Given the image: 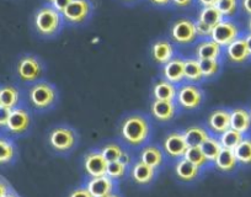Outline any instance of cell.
Here are the masks:
<instances>
[{
    "mask_svg": "<svg viewBox=\"0 0 251 197\" xmlns=\"http://www.w3.org/2000/svg\"><path fill=\"white\" fill-rule=\"evenodd\" d=\"M151 134L149 121L142 115L127 116L121 126V136L127 144L132 147H141L148 141Z\"/></svg>",
    "mask_w": 251,
    "mask_h": 197,
    "instance_id": "obj_1",
    "label": "cell"
},
{
    "mask_svg": "<svg viewBox=\"0 0 251 197\" xmlns=\"http://www.w3.org/2000/svg\"><path fill=\"white\" fill-rule=\"evenodd\" d=\"M63 16L50 4L41 6L33 16V26L42 37H53L63 27Z\"/></svg>",
    "mask_w": 251,
    "mask_h": 197,
    "instance_id": "obj_2",
    "label": "cell"
},
{
    "mask_svg": "<svg viewBox=\"0 0 251 197\" xmlns=\"http://www.w3.org/2000/svg\"><path fill=\"white\" fill-rule=\"evenodd\" d=\"M28 98H30V102L35 109H50L55 102L57 91L52 84L47 83V81H37L30 88Z\"/></svg>",
    "mask_w": 251,
    "mask_h": 197,
    "instance_id": "obj_3",
    "label": "cell"
},
{
    "mask_svg": "<svg viewBox=\"0 0 251 197\" xmlns=\"http://www.w3.org/2000/svg\"><path fill=\"white\" fill-rule=\"evenodd\" d=\"M204 94L201 88L196 85V84L188 83L182 84L180 88H177V94H176V105L178 107L187 111H192L201 106L202 101H203Z\"/></svg>",
    "mask_w": 251,
    "mask_h": 197,
    "instance_id": "obj_4",
    "label": "cell"
},
{
    "mask_svg": "<svg viewBox=\"0 0 251 197\" xmlns=\"http://www.w3.org/2000/svg\"><path fill=\"white\" fill-rule=\"evenodd\" d=\"M93 13L90 0H72V3L62 13L63 20L68 25H81L86 23Z\"/></svg>",
    "mask_w": 251,
    "mask_h": 197,
    "instance_id": "obj_5",
    "label": "cell"
},
{
    "mask_svg": "<svg viewBox=\"0 0 251 197\" xmlns=\"http://www.w3.org/2000/svg\"><path fill=\"white\" fill-rule=\"evenodd\" d=\"M170 36L173 42H175L176 45H191L199 38L197 37L195 21L187 18L177 19L171 26Z\"/></svg>",
    "mask_w": 251,
    "mask_h": 197,
    "instance_id": "obj_6",
    "label": "cell"
},
{
    "mask_svg": "<svg viewBox=\"0 0 251 197\" xmlns=\"http://www.w3.org/2000/svg\"><path fill=\"white\" fill-rule=\"evenodd\" d=\"M241 36V28L233 19H223L212 30L211 38L221 47L226 48Z\"/></svg>",
    "mask_w": 251,
    "mask_h": 197,
    "instance_id": "obj_7",
    "label": "cell"
},
{
    "mask_svg": "<svg viewBox=\"0 0 251 197\" xmlns=\"http://www.w3.org/2000/svg\"><path fill=\"white\" fill-rule=\"evenodd\" d=\"M76 139L78 138L74 129L67 126L55 127L50 131V137H48L50 146L59 153H66L73 149L76 144Z\"/></svg>",
    "mask_w": 251,
    "mask_h": 197,
    "instance_id": "obj_8",
    "label": "cell"
},
{
    "mask_svg": "<svg viewBox=\"0 0 251 197\" xmlns=\"http://www.w3.org/2000/svg\"><path fill=\"white\" fill-rule=\"evenodd\" d=\"M19 78L25 83L36 81L43 72V66L40 59L35 56H24L16 66Z\"/></svg>",
    "mask_w": 251,
    "mask_h": 197,
    "instance_id": "obj_9",
    "label": "cell"
},
{
    "mask_svg": "<svg viewBox=\"0 0 251 197\" xmlns=\"http://www.w3.org/2000/svg\"><path fill=\"white\" fill-rule=\"evenodd\" d=\"M187 144H186L185 137L182 132H171L164 138L163 142V150L168 157L173 159H180L183 158L186 150H187Z\"/></svg>",
    "mask_w": 251,
    "mask_h": 197,
    "instance_id": "obj_10",
    "label": "cell"
},
{
    "mask_svg": "<svg viewBox=\"0 0 251 197\" xmlns=\"http://www.w3.org/2000/svg\"><path fill=\"white\" fill-rule=\"evenodd\" d=\"M224 53H226V59L230 63L234 64H244L251 61L250 52H249L248 45H246L245 36L241 35L240 37L236 38L234 42L226 46L224 48Z\"/></svg>",
    "mask_w": 251,
    "mask_h": 197,
    "instance_id": "obj_11",
    "label": "cell"
},
{
    "mask_svg": "<svg viewBox=\"0 0 251 197\" xmlns=\"http://www.w3.org/2000/svg\"><path fill=\"white\" fill-rule=\"evenodd\" d=\"M107 160L101 150H91L84 157V169L90 177H99L106 175Z\"/></svg>",
    "mask_w": 251,
    "mask_h": 197,
    "instance_id": "obj_12",
    "label": "cell"
},
{
    "mask_svg": "<svg viewBox=\"0 0 251 197\" xmlns=\"http://www.w3.org/2000/svg\"><path fill=\"white\" fill-rule=\"evenodd\" d=\"M208 128L214 136H219L230 128V110L216 109L209 114L207 119Z\"/></svg>",
    "mask_w": 251,
    "mask_h": 197,
    "instance_id": "obj_13",
    "label": "cell"
},
{
    "mask_svg": "<svg viewBox=\"0 0 251 197\" xmlns=\"http://www.w3.org/2000/svg\"><path fill=\"white\" fill-rule=\"evenodd\" d=\"M163 76L170 83L178 85L185 80V59L175 56L163 66Z\"/></svg>",
    "mask_w": 251,
    "mask_h": 197,
    "instance_id": "obj_14",
    "label": "cell"
},
{
    "mask_svg": "<svg viewBox=\"0 0 251 197\" xmlns=\"http://www.w3.org/2000/svg\"><path fill=\"white\" fill-rule=\"evenodd\" d=\"M85 186L93 197H106L115 192L116 182L107 175H103L99 177H90Z\"/></svg>",
    "mask_w": 251,
    "mask_h": 197,
    "instance_id": "obj_15",
    "label": "cell"
},
{
    "mask_svg": "<svg viewBox=\"0 0 251 197\" xmlns=\"http://www.w3.org/2000/svg\"><path fill=\"white\" fill-rule=\"evenodd\" d=\"M30 114L25 109L21 107H15L11 110L10 116H9L6 128L13 134H21L27 131L30 127Z\"/></svg>",
    "mask_w": 251,
    "mask_h": 197,
    "instance_id": "obj_16",
    "label": "cell"
},
{
    "mask_svg": "<svg viewBox=\"0 0 251 197\" xmlns=\"http://www.w3.org/2000/svg\"><path fill=\"white\" fill-rule=\"evenodd\" d=\"M224 48L221 47L212 38H204L201 42L197 43L195 48V57L199 61L202 59H221L223 56Z\"/></svg>",
    "mask_w": 251,
    "mask_h": 197,
    "instance_id": "obj_17",
    "label": "cell"
},
{
    "mask_svg": "<svg viewBox=\"0 0 251 197\" xmlns=\"http://www.w3.org/2000/svg\"><path fill=\"white\" fill-rule=\"evenodd\" d=\"M151 52L154 61L158 64L164 66V64L168 63L171 58L175 57V46H174L173 42H170L169 40L160 38V40H156L155 42L151 45Z\"/></svg>",
    "mask_w": 251,
    "mask_h": 197,
    "instance_id": "obj_18",
    "label": "cell"
},
{
    "mask_svg": "<svg viewBox=\"0 0 251 197\" xmlns=\"http://www.w3.org/2000/svg\"><path fill=\"white\" fill-rule=\"evenodd\" d=\"M151 115L156 121L169 122L176 116L177 105L175 101H163V100H154L151 106Z\"/></svg>",
    "mask_w": 251,
    "mask_h": 197,
    "instance_id": "obj_19",
    "label": "cell"
},
{
    "mask_svg": "<svg viewBox=\"0 0 251 197\" xmlns=\"http://www.w3.org/2000/svg\"><path fill=\"white\" fill-rule=\"evenodd\" d=\"M230 128L246 136L251 131L250 111L245 107H235L230 110Z\"/></svg>",
    "mask_w": 251,
    "mask_h": 197,
    "instance_id": "obj_20",
    "label": "cell"
},
{
    "mask_svg": "<svg viewBox=\"0 0 251 197\" xmlns=\"http://www.w3.org/2000/svg\"><path fill=\"white\" fill-rule=\"evenodd\" d=\"M156 175V169L149 167L143 162H137L132 165L131 176L133 181L138 185H148L154 180Z\"/></svg>",
    "mask_w": 251,
    "mask_h": 197,
    "instance_id": "obj_21",
    "label": "cell"
},
{
    "mask_svg": "<svg viewBox=\"0 0 251 197\" xmlns=\"http://www.w3.org/2000/svg\"><path fill=\"white\" fill-rule=\"evenodd\" d=\"M177 86L170 83L166 79H160L155 83L153 88L154 100H163V101H175Z\"/></svg>",
    "mask_w": 251,
    "mask_h": 197,
    "instance_id": "obj_22",
    "label": "cell"
},
{
    "mask_svg": "<svg viewBox=\"0 0 251 197\" xmlns=\"http://www.w3.org/2000/svg\"><path fill=\"white\" fill-rule=\"evenodd\" d=\"M174 170H175L176 176L182 180V181H192V180L197 179L200 172H201L199 167L192 164L191 162H188L185 158L177 159L175 167H174Z\"/></svg>",
    "mask_w": 251,
    "mask_h": 197,
    "instance_id": "obj_23",
    "label": "cell"
},
{
    "mask_svg": "<svg viewBox=\"0 0 251 197\" xmlns=\"http://www.w3.org/2000/svg\"><path fill=\"white\" fill-rule=\"evenodd\" d=\"M139 160L154 169H159L164 163V152L158 146H146L142 149Z\"/></svg>",
    "mask_w": 251,
    "mask_h": 197,
    "instance_id": "obj_24",
    "label": "cell"
},
{
    "mask_svg": "<svg viewBox=\"0 0 251 197\" xmlns=\"http://www.w3.org/2000/svg\"><path fill=\"white\" fill-rule=\"evenodd\" d=\"M218 170L223 172H231L238 168L239 163L236 160L235 153L233 149H226V148H222L221 153L218 154L217 159L213 163Z\"/></svg>",
    "mask_w": 251,
    "mask_h": 197,
    "instance_id": "obj_25",
    "label": "cell"
},
{
    "mask_svg": "<svg viewBox=\"0 0 251 197\" xmlns=\"http://www.w3.org/2000/svg\"><path fill=\"white\" fill-rule=\"evenodd\" d=\"M187 147H201L211 134L201 126H191L182 132Z\"/></svg>",
    "mask_w": 251,
    "mask_h": 197,
    "instance_id": "obj_26",
    "label": "cell"
},
{
    "mask_svg": "<svg viewBox=\"0 0 251 197\" xmlns=\"http://www.w3.org/2000/svg\"><path fill=\"white\" fill-rule=\"evenodd\" d=\"M101 153L107 162H115V160H122L126 164H129V155L126 153L122 147L117 143H107L102 147Z\"/></svg>",
    "mask_w": 251,
    "mask_h": 197,
    "instance_id": "obj_27",
    "label": "cell"
},
{
    "mask_svg": "<svg viewBox=\"0 0 251 197\" xmlns=\"http://www.w3.org/2000/svg\"><path fill=\"white\" fill-rule=\"evenodd\" d=\"M19 101H20V93H19V90L15 86L5 85L3 88H0V102H1V106L13 110L18 107Z\"/></svg>",
    "mask_w": 251,
    "mask_h": 197,
    "instance_id": "obj_28",
    "label": "cell"
},
{
    "mask_svg": "<svg viewBox=\"0 0 251 197\" xmlns=\"http://www.w3.org/2000/svg\"><path fill=\"white\" fill-rule=\"evenodd\" d=\"M203 79L202 75L201 66H200V61L196 57L192 58L185 59V80L190 81L192 84L200 83Z\"/></svg>",
    "mask_w": 251,
    "mask_h": 197,
    "instance_id": "obj_29",
    "label": "cell"
},
{
    "mask_svg": "<svg viewBox=\"0 0 251 197\" xmlns=\"http://www.w3.org/2000/svg\"><path fill=\"white\" fill-rule=\"evenodd\" d=\"M234 153L239 164L244 167L251 165V137H244L243 141L234 149Z\"/></svg>",
    "mask_w": 251,
    "mask_h": 197,
    "instance_id": "obj_30",
    "label": "cell"
},
{
    "mask_svg": "<svg viewBox=\"0 0 251 197\" xmlns=\"http://www.w3.org/2000/svg\"><path fill=\"white\" fill-rule=\"evenodd\" d=\"M222 148L223 147H222L218 137L216 136H209L201 146L202 152H203L204 157L207 158L208 163H214V160L217 159L218 154L221 153Z\"/></svg>",
    "mask_w": 251,
    "mask_h": 197,
    "instance_id": "obj_31",
    "label": "cell"
},
{
    "mask_svg": "<svg viewBox=\"0 0 251 197\" xmlns=\"http://www.w3.org/2000/svg\"><path fill=\"white\" fill-rule=\"evenodd\" d=\"M244 134H241L240 132L235 131L233 128H229L226 129V132H223L222 134H219L218 139L221 142L222 147L223 148H226V149H235L236 146L243 141L244 138Z\"/></svg>",
    "mask_w": 251,
    "mask_h": 197,
    "instance_id": "obj_32",
    "label": "cell"
},
{
    "mask_svg": "<svg viewBox=\"0 0 251 197\" xmlns=\"http://www.w3.org/2000/svg\"><path fill=\"white\" fill-rule=\"evenodd\" d=\"M223 19V15L219 13V10L216 6H204V8H202L201 11H200L197 20L202 21V23L214 27V26L218 23H221Z\"/></svg>",
    "mask_w": 251,
    "mask_h": 197,
    "instance_id": "obj_33",
    "label": "cell"
},
{
    "mask_svg": "<svg viewBox=\"0 0 251 197\" xmlns=\"http://www.w3.org/2000/svg\"><path fill=\"white\" fill-rule=\"evenodd\" d=\"M183 158L187 159L188 162H191L196 167H199L200 169H202V168L207 167L209 164L207 158L204 157L203 152H202L201 147H188Z\"/></svg>",
    "mask_w": 251,
    "mask_h": 197,
    "instance_id": "obj_34",
    "label": "cell"
},
{
    "mask_svg": "<svg viewBox=\"0 0 251 197\" xmlns=\"http://www.w3.org/2000/svg\"><path fill=\"white\" fill-rule=\"evenodd\" d=\"M216 8L224 19H233L238 14L240 5H239V0H218Z\"/></svg>",
    "mask_w": 251,
    "mask_h": 197,
    "instance_id": "obj_35",
    "label": "cell"
},
{
    "mask_svg": "<svg viewBox=\"0 0 251 197\" xmlns=\"http://www.w3.org/2000/svg\"><path fill=\"white\" fill-rule=\"evenodd\" d=\"M15 157V146L10 139L0 137V164H6Z\"/></svg>",
    "mask_w": 251,
    "mask_h": 197,
    "instance_id": "obj_36",
    "label": "cell"
},
{
    "mask_svg": "<svg viewBox=\"0 0 251 197\" xmlns=\"http://www.w3.org/2000/svg\"><path fill=\"white\" fill-rule=\"evenodd\" d=\"M127 168H128V164H126V163L122 162V160L108 162L106 175L116 181V180H120L125 176L126 172H127Z\"/></svg>",
    "mask_w": 251,
    "mask_h": 197,
    "instance_id": "obj_37",
    "label": "cell"
},
{
    "mask_svg": "<svg viewBox=\"0 0 251 197\" xmlns=\"http://www.w3.org/2000/svg\"><path fill=\"white\" fill-rule=\"evenodd\" d=\"M200 66H201L203 79L213 78L221 71L219 59H202V61H200Z\"/></svg>",
    "mask_w": 251,
    "mask_h": 197,
    "instance_id": "obj_38",
    "label": "cell"
},
{
    "mask_svg": "<svg viewBox=\"0 0 251 197\" xmlns=\"http://www.w3.org/2000/svg\"><path fill=\"white\" fill-rule=\"evenodd\" d=\"M195 25H196L197 37L202 38V40H204V38H211L212 30H213V27H212V26L207 25V24L202 23V21H200V20L195 21Z\"/></svg>",
    "mask_w": 251,
    "mask_h": 197,
    "instance_id": "obj_39",
    "label": "cell"
},
{
    "mask_svg": "<svg viewBox=\"0 0 251 197\" xmlns=\"http://www.w3.org/2000/svg\"><path fill=\"white\" fill-rule=\"evenodd\" d=\"M10 112L11 110L8 109V107L0 106V128H1V127H6L9 116H10Z\"/></svg>",
    "mask_w": 251,
    "mask_h": 197,
    "instance_id": "obj_40",
    "label": "cell"
},
{
    "mask_svg": "<svg viewBox=\"0 0 251 197\" xmlns=\"http://www.w3.org/2000/svg\"><path fill=\"white\" fill-rule=\"evenodd\" d=\"M69 197H93L91 194L89 192V190L86 189V186H80V187H76L75 190L71 192Z\"/></svg>",
    "mask_w": 251,
    "mask_h": 197,
    "instance_id": "obj_41",
    "label": "cell"
},
{
    "mask_svg": "<svg viewBox=\"0 0 251 197\" xmlns=\"http://www.w3.org/2000/svg\"><path fill=\"white\" fill-rule=\"evenodd\" d=\"M72 3V0H54L50 5L53 6V8L55 9L57 11H59L60 14L63 13V11L66 10L67 6L69 5V4Z\"/></svg>",
    "mask_w": 251,
    "mask_h": 197,
    "instance_id": "obj_42",
    "label": "cell"
},
{
    "mask_svg": "<svg viewBox=\"0 0 251 197\" xmlns=\"http://www.w3.org/2000/svg\"><path fill=\"white\" fill-rule=\"evenodd\" d=\"M239 5L245 15L251 16V0H239Z\"/></svg>",
    "mask_w": 251,
    "mask_h": 197,
    "instance_id": "obj_43",
    "label": "cell"
},
{
    "mask_svg": "<svg viewBox=\"0 0 251 197\" xmlns=\"http://www.w3.org/2000/svg\"><path fill=\"white\" fill-rule=\"evenodd\" d=\"M195 0H171V4L176 8H188L194 4Z\"/></svg>",
    "mask_w": 251,
    "mask_h": 197,
    "instance_id": "obj_44",
    "label": "cell"
},
{
    "mask_svg": "<svg viewBox=\"0 0 251 197\" xmlns=\"http://www.w3.org/2000/svg\"><path fill=\"white\" fill-rule=\"evenodd\" d=\"M149 3L158 8H166V6L171 5V0H148Z\"/></svg>",
    "mask_w": 251,
    "mask_h": 197,
    "instance_id": "obj_45",
    "label": "cell"
},
{
    "mask_svg": "<svg viewBox=\"0 0 251 197\" xmlns=\"http://www.w3.org/2000/svg\"><path fill=\"white\" fill-rule=\"evenodd\" d=\"M196 1L202 8H204V6H216L218 0H196Z\"/></svg>",
    "mask_w": 251,
    "mask_h": 197,
    "instance_id": "obj_46",
    "label": "cell"
},
{
    "mask_svg": "<svg viewBox=\"0 0 251 197\" xmlns=\"http://www.w3.org/2000/svg\"><path fill=\"white\" fill-rule=\"evenodd\" d=\"M9 192L8 186L4 182H0V197H4Z\"/></svg>",
    "mask_w": 251,
    "mask_h": 197,
    "instance_id": "obj_47",
    "label": "cell"
},
{
    "mask_svg": "<svg viewBox=\"0 0 251 197\" xmlns=\"http://www.w3.org/2000/svg\"><path fill=\"white\" fill-rule=\"evenodd\" d=\"M245 36V40H246V45H248V48H249V52H250V56H251V33L248 32Z\"/></svg>",
    "mask_w": 251,
    "mask_h": 197,
    "instance_id": "obj_48",
    "label": "cell"
},
{
    "mask_svg": "<svg viewBox=\"0 0 251 197\" xmlns=\"http://www.w3.org/2000/svg\"><path fill=\"white\" fill-rule=\"evenodd\" d=\"M248 32L251 33V16H249L248 20Z\"/></svg>",
    "mask_w": 251,
    "mask_h": 197,
    "instance_id": "obj_49",
    "label": "cell"
},
{
    "mask_svg": "<svg viewBox=\"0 0 251 197\" xmlns=\"http://www.w3.org/2000/svg\"><path fill=\"white\" fill-rule=\"evenodd\" d=\"M4 197H19V196L16 194H14V192H8Z\"/></svg>",
    "mask_w": 251,
    "mask_h": 197,
    "instance_id": "obj_50",
    "label": "cell"
},
{
    "mask_svg": "<svg viewBox=\"0 0 251 197\" xmlns=\"http://www.w3.org/2000/svg\"><path fill=\"white\" fill-rule=\"evenodd\" d=\"M121 1H123V3H127V4H132V3H136V1H138V0H121Z\"/></svg>",
    "mask_w": 251,
    "mask_h": 197,
    "instance_id": "obj_51",
    "label": "cell"
},
{
    "mask_svg": "<svg viewBox=\"0 0 251 197\" xmlns=\"http://www.w3.org/2000/svg\"><path fill=\"white\" fill-rule=\"evenodd\" d=\"M106 197H120V195H117V194H115V192H113V194L108 195V196H106Z\"/></svg>",
    "mask_w": 251,
    "mask_h": 197,
    "instance_id": "obj_52",
    "label": "cell"
},
{
    "mask_svg": "<svg viewBox=\"0 0 251 197\" xmlns=\"http://www.w3.org/2000/svg\"><path fill=\"white\" fill-rule=\"evenodd\" d=\"M53 1H54V0H47V3H48V4H52Z\"/></svg>",
    "mask_w": 251,
    "mask_h": 197,
    "instance_id": "obj_53",
    "label": "cell"
},
{
    "mask_svg": "<svg viewBox=\"0 0 251 197\" xmlns=\"http://www.w3.org/2000/svg\"><path fill=\"white\" fill-rule=\"evenodd\" d=\"M249 111H250V117H251V107H250V110H249Z\"/></svg>",
    "mask_w": 251,
    "mask_h": 197,
    "instance_id": "obj_54",
    "label": "cell"
},
{
    "mask_svg": "<svg viewBox=\"0 0 251 197\" xmlns=\"http://www.w3.org/2000/svg\"><path fill=\"white\" fill-rule=\"evenodd\" d=\"M0 106H1V102H0Z\"/></svg>",
    "mask_w": 251,
    "mask_h": 197,
    "instance_id": "obj_55",
    "label": "cell"
}]
</instances>
